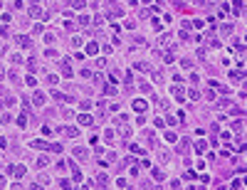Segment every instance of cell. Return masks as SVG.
Listing matches in <instances>:
<instances>
[{
  "label": "cell",
  "instance_id": "16",
  "mask_svg": "<svg viewBox=\"0 0 247 190\" xmlns=\"http://www.w3.org/2000/svg\"><path fill=\"white\" fill-rule=\"evenodd\" d=\"M166 123H168V126H175L178 121H175V116H168V119H166Z\"/></svg>",
  "mask_w": 247,
  "mask_h": 190
},
{
  "label": "cell",
  "instance_id": "2",
  "mask_svg": "<svg viewBox=\"0 0 247 190\" xmlns=\"http://www.w3.org/2000/svg\"><path fill=\"white\" fill-rule=\"evenodd\" d=\"M62 77H72V67H69V59L62 62Z\"/></svg>",
  "mask_w": 247,
  "mask_h": 190
},
{
  "label": "cell",
  "instance_id": "17",
  "mask_svg": "<svg viewBox=\"0 0 247 190\" xmlns=\"http://www.w3.org/2000/svg\"><path fill=\"white\" fill-rule=\"evenodd\" d=\"M72 5L74 7H84V0H72Z\"/></svg>",
  "mask_w": 247,
  "mask_h": 190
},
{
  "label": "cell",
  "instance_id": "10",
  "mask_svg": "<svg viewBox=\"0 0 247 190\" xmlns=\"http://www.w3.org/2000/svg\"><path fill=\"white\" fill-rule=\"evenodd\" d=\"M35 166H37V168H45V166H47V158H45V156H40V158L35 160Z\"/></svg>",
  "mask_w": 247,
  "mask_h": 190
},
{
  "label": "cell",
  "instance_id": "8",
  "mask_svg": "<svg viewBox=\"0 0 247 190\" xmlns=\"http://www.w3.org/2000/svg\"><path fill=\"white\" fill-rule=\"evenodd\" d=\"M74 156H77V158H86V148H74Z\"/></svg>",
  "mask_w": 247,
  "mask_h": 190
},
{
  "label": "cell",
  "instance_id": "18",
  "mask_svg": "<svg viewBox=\"0 0 247 190\" xmlns=\"http://www.w3.org/2000/svg\"><path fill=\"white\" fill-rule=\"evenodd\" d=\"M3 77H5V72H3V67H0V79H3Z\"/></svg>",
  "mask_w": 247,
  "mask_h": 190
},
{
  "label": "cell",
  "instance_id": "5",
  "mask_svg": "<svg viewBox=\"0 0 247 190\" xmlns=\"http://www.w3.org/2000/svg\"><path fill=\"white\" fill-rule=\"evenodd\" d=\"M32 101H35L37 106H42V104H45V94H42V92H37V94H35V99H32Z\"/></svg>",
  "mask_w": 247,
  "mask_h": 190
},
{
  "label": "cell",
  "instance_id": "15",
  "mask_svg": "<svg viewBox=\"0 0 247 190\" xmlns=\"http://www.w3.org/2000/svg\"><path fill=\"white\" fill-rule=\"evenodd\" d=\"M25 84H27V86H35L37 82H35V77H27V79H25Z\"/></svg>",
  "mask_w": 247,
  "mask_h": 190
},
{
  "label": "cell",
  "instance_id": "6",
  "mask_svg": "<svg viewBox=\"0 0 247 190\" xmlns=\"http://www.w3.org/2000/svg\"><path fill=\"white\" fill-rule=\"evenodd\" d=\"M32 146H35V148H49V143L42 141V138H37V141H32Z\"/></svg>",
  "mask_w": 247,
  "mask_h": 190
},
{
  "label": "cell",
  "instance_id": "14",
  "mask_svg": "<svg viewBox=\"0 0 247 190\" xmlns=\"http://www.w3.org/2000/svg\"><path fill=\"white\" fill-rule=\"evenodd\" d=\"M153 178H156V180H163V173H161L158 168H153Z\"/></svg>",
  "mask_w": 247,
  "mask_h": 190
},
{
  "label": "cell",
  "instance_id": "12",
  "mask_svg": "<svg viewBox=\"0 0 247 190\" xmlns=\"http://www.w3.org/2000/svg\"><path fill=\"white\" fill-rule=\"evenodd\" d=\"M166 141L168 143H175V133H173V131H166Z\"/></svg>",
  "mask_w": 247,
  "mask_h": 190
},
{
  "label": "cell",
  "instance_id": "19",
  "mask_svg": "<svg viewBox=\"0 0 247 190\" xmlns=\"http://www.w3.org/2000/svg\"><path fill=\"white\" fill-rule=\"evenodd\" d=\"M143 3H151V0H143Z\"/></svg>",
  "mask_w": 247,
  "mask_h": 190
},
{
  "label": "cell",
  "instance_id": "13",
  "mask_svg": "<svg viewBox=\"0 0 247 190\" xmlns=\"http://www.w3.org/2000/svg\"><path fill=\"white\" fill-rule=\"evenodd\" d=\"M195 151H198V153H203V151H205V143L198 141V143H195Z\"/></svg>",
  "mask_w": 247,
  "mask_h": 190
},
{
  "label": "cell",
  "instance_id": "1",
  "mask_svg": "<svg viewBox=\"0 0 247 190\" xmlns=\"http://www.w3.org/2000/svg\"><path fill=\"white\" fill-rule=\"evenodd\" d=\"M134 111L143 114V111H146V101H143V99H136V101H134Z\"/></svg>",
  "mask_w": 247,
  "mask_h": 190
},
{
  "label": "cell",
  "instance_id": "7",
  "mask_svg": "<svg viewBox=\"0 0 247 190\" xmlns=\"http://www.w3.org/2000/svg\"><path fill=\"white\" fill-rule=\"evenodd\" d=\"M97 42H89V44H86V55H97Z\"/></svg>",
  "mask_w": 247,
  "mask_h": 190
},
{
  "label": "cell",
  "instance_id": "4",
  "mask_svg": "<svg viewBox=\"0 0 247 190\" xmlns=\"http://www.w3.org/2000/svg\"><path fill=\"white\" fill-rule=\"evenodd\" d=\"M79 123H82V126H92L94 119H92V116H86V114H82V116H79Z\"/></svg>",
  "mask_w": 247,
  "mask_h": 190
},
{
  "label": "cell",
  "instance_id": "11",
  "mask_svg": "<svg viewBox=\"0 0 247 190\" xmlns=\"http://www.w3.org/2000/svg\"><path fill=\"white\" fill-rule=\"evenodd\" d=\"M30 15H32V18H40V15H42V10H40V7H30Z\"/></svg>",
  "mask_w": 247,
  "mask_h": 190
},
{
  "label": "cell",
  "instance_id": "3",
  "mask_svg": "<svg viewBox=\"0 0 247 190\" xmlns=\"http://www.w3.org/2000/svg\"><path fill=\"white\" fill-rule=\"evenodd\" d=\"M18 44H20L22 49H27V47H30L32 42H30V37H25V35H22V37H18Z\"/></svg>",
  "mask_w": 247,
  "mask_h": 190
},
{
  "label": "cell",
  "instance_id": "9",
  "mask_svg": "<svg viewBox=\"0 0 247 190\" xmlns=\"http://www.w3.org/2000/svg\"><path fill=\"white\" fill-rule=\"evenodd\" d=\"M12 173H15L18 178H22V175H25V166H15V168H12Z\"/></svg>",
  "mask_w": 247,
  "mask_h": 190
}]
</instances>
